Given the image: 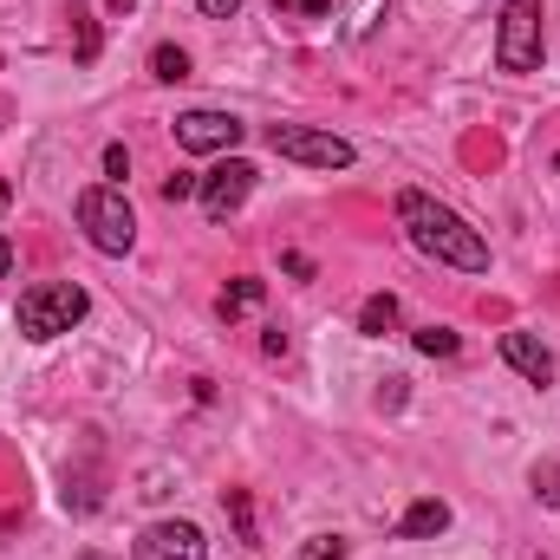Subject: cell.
<instances>
[{"mask_svg": "<svg viewBox=\"0 0 560 560\" xmlns=\"http://www.w3.org/2000/svg\"><path fill=\"white\" fill-rule=\"evenodd\" d=\"M398 229L411 235V248L443 261V268H463V275H489V242L436 196L423 189H398Z\"/></svg>", "mask_w": 560, "mask_h": 560, "instance_id": "obj_1", "label": "cell"}, {"mask_svg": "<svg viewBox=\"0 0 560 560\" xmlns=\"http://www.w3.org/2000/svg\"><path fill=\"white\" fill-rule=\"evenodd\" d=\"M85 313H92V293H85L79 280H39V287H26V293H20L13 326H20V339L52 346V339H59V332H72Z\"/></svg>", "mask_w": 560, "mask_h": 560, "instance_id": "obj_2", "label": "cell"}, {"mask_svg": "<svg viewBox=\"0 0 560 560\" xmlns=\"http://www.w3.org/2000/svg\"><path fill=\"white\" fill-rule=\"evenodd\" d=\"M79 229H85V242L98 255H131V242H138V215H131V202H125L118 183L79 189Z\"/></svg>", "mask_w": 560, "mask_h": 560, "instance_id": "obj_3", "label": "cell"}, {"mask_svg": "<svg viewBox=\"0 0 560 560\" xmlns=\"http://www.w3.org/2000/svg\"><path fill=\"white\" fill-rule=\"evenodd\" d=\"M541 0H509L495 26V66L502 72H535L541 66Z\"/></svg>", "mask_w": 560, "mask_h": 560, "instance_id": "obj_4", "label": "cell"}, {"mask_svg": "<svg viewBox=\"0 0 560 560\" xmlns=\"http://www.w3.org/2000/svg\"><path fill=\"white\" fill-rule=\"evenodd\" d=\"M268 150L287 163H306V170H352V156H359L339 131H313V125H275Z\"/></svg>", "mask_w": 560, "mask_h": 560, "instance_id": "obj_5", "label": "cell"}, {"mask_svg": "<svg viewBox=\"0 0 560 560\" xmlns=\"http://www.w3.org/2000/svg\"><path fill=\"white\" fill-rule=\"evenodd\" d=\"M242 138H248V125H242L235 112H209V105H196V112L176 118V143L196 150V156H229Z\"/></svg>", "mask_w": 560, "mask_h": 560, "instance_id": "obj_6", "label": "cell"}, {"mask_svg": "<svg viewBox=\"0 0 560 560\" xmlns=\"http://www.w3.org/2000/svg\"><path fill=\"white\" fill-rule=\"evenodd\" d=\"M248 189H255V163L222 156V163L202 176V189H196V196H202V215H209V222H229V215L248 202Z\"/></svg>", "mask_w": 560, "mask_h": 560, "instance_id": "obj_7", "label": "cell"}, {"mask_svg": "<svg viewBox=\"0 0 560 560\" xmlns=\"http://www.w3.org/2000/svg\"><path fill=\"white\" fill-rule=\"evenodd\" d=\"M138 560H209V535L196 522H150L138 535Z\"/></svg>", "mask_w": 560, "mask_h": 560, "instance_id": "obj_8", "label": "cell"}, {"mask_svg": "<svg viewBox=\"0 0 560 560\" xmlns=\"http://www.w3.org/2000/svg\"><path fill=\"white\" fill-rule=\"evenodd\" d=\"M495 352H502V359H509L528 385H541V392L555 385V352H548L535 332H502V339H495Z\"/></svg>", "mask_w": 560, "mask_h": 560, "instance_id": "obj_9", "label": "cell"}, {"mask_svg": "<svg viewBox=\"0 0 560 560\" xmlns=\"http://www.w3.org/2000/svg\"><path fill=\"white\" fill-rule=\"evenodd\" d=\"M443 528H450V502H436V495L411 502V509H405V522H398V535H405V541H430V535H443Z\"/></svg>", "mask_w": 560, "mask_h": 560, "instance_id": "obj_10", "label": "cell"}, {"mask_svg": "<svg viewBox=\"0 0 560 560\" xmlns=\"http://www.w3.org/2000/svg\"><path fill=\"white\" fill-rule=\"evenodd\" d=\"M385 13H392V0H346V7H339V33L359 46V39H372V33L385 26Z\"/></svg>", "mask_w": 560, "mask_h": 560, "instance_id": "obj_11", "label": "cell"}, {"mask_svg": "<svg viewBox=\"0 0 560 560\" xmlns=\"http://www.w3.org/2000/svg\"><path fill=\"white\" fill-rule=\"evenodd\" d=\"M392 326H398V293H372V300L359 306V332H365V339H385Z\"/></svg>", "mask_w": 560, "mask_h": 560, "instance_id": "obj_12", "label": "cell"}, {"mask_svg": "<svg viewBox=\"0 0 560 560\" xmlns=\"http://www.w3.org/2000/svg\"><path fill=\"white\" fill-rule=\"evenodd\" d=\"M222 509H229V522H235L242 548H261V528H255V502H248V489H229V495H222Z\"/></svg>", "mask_w": 560, "mask_h": 560, "instance_id": "obj_13", "label": "cell"}, {"mask_svg": "<svg viewBox=\"0 0 560 560\" xmlns=\"http://www.w3.org/2000/svg\"><path fill=\"white\" fill-rule=\"evenodd\" d=\"M150 79H156V85H183V79H189V52H183V46H156V52H150Z\"/></svg>", "mask_w": 560, "mask_h": 560, "instance_id": "obj_14", "label": "cell"}, {"mask_svg": "<svg viewBox=\"0 0 560 560\" xmlns=\"http://www.w3.org/2000/svg\"><path fill=\"white\" fill-rule=\"evenodd\" d=\"M268 300V280H235L229 293H222V319H242V313H255Z\"/></svg>", "mask_w": 560, "mask_h": 560, "instance_id": "obj_15", "label": "cell"}, {"mask_svg": "<svg viewBox=\"0 0 560 560\" xmlns=\"http://www.w3.org/2000/svg\"><path fill=\"white\" fill-rule=\"evenodd\" d=\"M528 482H535V502H541V509H560V456H541V463L528 469Z\"/></svg>", "mask_w": 560, "mask_h": 560, "instance_id": "obj_16", "label": "cell"}, {"mask_svg": "<svg viewBox=\"0 0 560 560\" xmlns=\"http://www.w3.org/2000/svg\"><path fill=\"white\" fill-rule=\"evenodd\" d=\"M418 352H423V359H456V352H463V339H456L450 326H418Z\"/></svg>", "mask_w": 560, "mask_h": 560, "instance_id": "obj_17", "label": "cell"}, {"mask_svg": "<svg viewBox=\"0 0 560 560\" xmlns=\"http://www.w3.org/2000/svg\"><path fill=\"white\" fill-rule=\"evenodd\" d=\"M300 560H346V541H339V535H313V541L300 548Z\"/></svg>", "mask_w": 560, "mask_h": 560, "instance_id": "obj_18", "label": "cell"}, {"mask_svg": "<svg viewBox=\"0 0 560 560\" xmlns=\"http://www.w3.org/2000/svg\"><path fill=\"white\" fill-rule=\"evenodd\" d=\"M275 13H293V20H326L332 0H275Z\"/></svg>", "mask_w": 560, "mask_h": 560, "instance_id": "obj_19", "label": "cell"}, {"mask_svg": "<svg viewBox=\"0 0 560 560\" xmlns=\"http://www.w3.org/2000/svg\"><path fill=\"white\" fill-rule=\"evenodd\" d=\"M105 176H118V183L131 176V150L125 143H105Z\"/></svg>", "mask_w": 560, "mask_h": 560, "instance_id": "obj_20", "label": "cell"}, {"mask_svg": "<svg viewBox=\"0 0 560 560\" xmlns=\"http://www.w3.org/2000/svg\"><path fill=\"white\" fill-rule=\"evenodd\" d=\"M196 189H202V176H170V183H163V202H189Z\"/></svg>", "mask_w": 560, "mask_h": 560, "instance_id": "obj_21", "label": "cell"}, {"mask_svg": "<svg viewBox=\"0 0 560 560\" xmlns=\"http://www.w3.org/2000/svg\"><path fill=\"white\" fill-rule=\"evenodd\" d=\"M196 7H202L209 20H235V13H242V0H196Z\"/></svg>", "mask_w": 560, "mask_h": 560, "instance_id": "obj_22", "label": "cell"}, {"mask_svg": "<svg viewBox=\"0 0 560 560\" xmlns=\"http://www.w3.org/2000/svg\"><path fill=\"white\" fill-rule=\"evenodd\" d=\"M7 268H13V242L0 235V275H7Z\"/></svg>", "mask_w": 560, "mask_h": 560, "instance_id": "obj_23", "label": "cell"}, {"mask_svg": "<svg viewBox=\"0 0 560 560\" xmlns=\"http://www.w3.org/2000/svg\"><path fill=\"white\" fill-rule=\"evenodd\" d=\"M555 176H560V156H555Z\"/></svg>", "mask_w": 560, "mask_h": 560, "instance_id": "obj_24", "label": "cell"}]
</instances>
